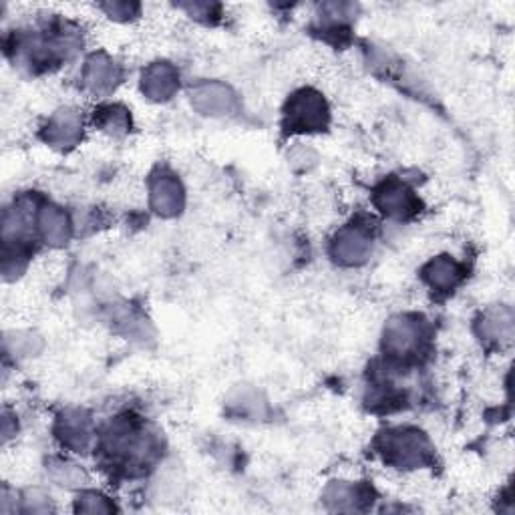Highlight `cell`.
<instances>
[{"mask_svg": "<svg viewBox=\"0 0 515 515\" xmlns=\"http://www.w3.org/2000/svg\"><path fill=\"white\" fill-rule=\"evenodd\" d=\"M465 276L463 266L451 256H437L423 268L425 282L437 292H449L461 284Z\"/></svg>", "mask_w": 515, "mask_h": 515, "instance_id": "5bb4252c", "label": "cell"}, {"mask_svg": "<svg viewBox=\"0 0 515 515\" xmlns=\"http://www.w3.org/2000/svg\"><path fill=\"white\" fill-rule=\"evenodd\" d=\"M49 473H51L55 483H59V485H63L67 489L83 487L89 481L87 473L79 465H75L71 461H63V459L51 461L49 463Z\"/></svg>", "mask_w": 515, "mask_h": 515, "instance_id": "ac0fdd59", "label": "cell"}, {"mask_svg": "<svg viewBox=\"0 0 515 515\" xmlns=\"http://www.w3.org/2000/svg\"><path fill=\"white\" fill-rule=\"evenodd\" d=\"M101 11L115 21H131L133 17L139 15V5H135V3H105V5H101Z\"/></svg>", "mask_w": 515, "mask_h": 515, "instance_id": "44dd1931", "label": "cell"}, {"mask_svg": "<svg viewBox=\"0 0 515 515\" xmlns=\"http://www.w3.org/2000/svg\"><path fill=\"white\" fill-rule=\"evenodd\" d=\"M101 449L111 461L133 465L147 461L155 453V441L137 421L119 417L103 433Z\"/></svg>", "mask_w": 515, "mask_h": 515, "instance_id": "6da1fadb", "label": "cell"}, {"mask_svg": "<svg viewBox=\"0 0 515 515\" xmlns=\"http://www.w3.org/2000/svg\"><path fill=\"white\" fill-rule=\"evenodd\" d=\"M379 451L389 465L399 469L427 467L435 459L429 437L413 427H397L383 433L379 437Z\"/></svg>", "mask_w": 515, "mask_h": 515, "instance_id": "7a4b0ae2", "label": "cell"}, {"mask_svg": "<svg viewBox=\"0 0 515 515\" xmlns=\"http://www.w3.org/2000/svg\"><path fill=\"white\" fill-rule=\"evenodd\" d=\"M95 125L111 135H123L129 131V111L121 105H105L95 111Z\"/></svg>", "mask_w": 515, "mask_h": 515, "instance_id": "e0dca14e", "label": "cell"}, {"mask_svg": "<svg viewBox=\"0 0 515 515\" xmlns=\"http://www.w3.org/2000/svg\"><path fill=\"white\" fill-rule=\"evenodd\" d=\"M375 206L389 218L407 220L419 212V200L413 190L399 182L387 180L375 192Z\"/></svg>", "mask_w": 515, "mask_h": 515, "instance_id": "52a82bcc", "label": "cell"}, {"mask_svg": "<svg viewBox=\"0 0 515 515\" xmlns=\"http://www.w3.org/2000/svg\"><path fill=\"white\" fill-rule=\"evenodd\" d=\"M192 107L206 115V117H226L232 115L238 107V99L236 93L218 81H202L198 83L192 93Z\"/></svg>", "mask_w": 515, "mask_h": 515, "instance_id": "8992f818", "label": "cell"}, {"mask_svg": "<svg viewBox=\"0 0 515 515\" xmlns=\"http://www.w3.org/2000/svg\"><path fill=\"white\" fill-rule=\"evenodd\" d=\"M151 210L161 218H176L186 206V194L178 178L159 174L149 184Z\"/></svg>", "mask_w": 515, "mask_h": 515, "instance_id": "ba28073f", "label": "cell"}, {"mask_svg": "<svg viewBox=\"0 0 515 515\" xmlns=\"http://www.w3.org/2000/svg\"><path fill=\"white\" fill-rule=\"evenodd\" d=\"M55 435L63 447L71 451H85L93 439V421L83 409L65 411L55 425Z\"/></svg>", "mask_w": 515, "mask_h": 515, "instance_id": "30bf717a", "label": "cell"}, {"mask_svg": "<svg viewBox=\"0 0 515 515\" xmlns=\"http://www.w3.org/2000/svg\"><path fill=\"white\" fill-rule=\"evenodd\" d=\"M477 330L487 342H509L513 338V312L505 306L491 308L477 322Z\"/></svg>", "mask_w": 515, "mask_h": 515, "instance_id": "2e32d148", "label": "cell"}, {"mask_svg": "<svg viewBox=\"0 0 515 515\" xmlns=\"http://www.w3.org/2000/svg\"><path fill=\"white\" fill-rule=\"evenodd\" d=\"M330 119L324 97L314 89L296 91L284 109V127L292 133H314L326 129Z\"/></svg>", "mask_w": 515, "mask_h": 515, "instance_id": "277c9868", "label": "cell"}, {"mask_svg": "<svg viewBox=\"0 0 515 515\" xmlns=\"http://www.w3.org/2000/svg\"><path fill=\"white\" fill-rule=\"evenodd\" d=\"M425 324L419 316H393L383 332V351L395 361H409L419 355L425 345Z\"/></svg>", "mask_w": 515, "mask_h": 515, "instance_id": "3957f363", "label": "cell"}, {"mask_svg": "<svg viewBox=\"0 0 515 515\" xmlns=\"http://www.w3.org/2000/svg\"><path fill=\"white\" fill-rule=\"evenodd\" d=\"M178 89H180V73L174 65L157 61L145 67L141 75V91L147 99L167 101L178 93Z\"/></svg>", "mask_w": 515, "mask_h": 515, "instance_id": "8fae6325", "label": "cell"}, {"mask_svg": "<svg viewBox=\"0 0 515 515\" xmlns=\"http://www.w3.org/2000/svg\"><path fill=\"white\" fill-rule=\"evenodd\" d=\"M75 509L81 513H113L115 505L97 491H83L77 499Z\"/></svg>", "mask_w": 515, "mask_h": 515, "instance_id": "d6986e66", "label": "cell"}, {"mask_svg": "<svg viewBox=\"0 0 515 515\" xmlns=\"http://www.w3.org/2000/svg\"><path fill=\"white\" fill-rule=\"evenodd\" d=\"M121 71L113 59L103 53H95L85 61L81 81L83 87L93 95H107L119 83Z\"/></svg>", "mask_w": 515, "mask_h": 515, "instance_id": "7c38bea8", "label": "cell"}, {"mask_svg": "<svg viewBox=\"0 0 515 515\" xmlns=\"http://www.w3.org/2000/svg\"><path fill=\"white\" fill-rule=\"evenodd\" d=\"M369 499V491L361 483L334 481L324 491V501L336 511H359Z\"/></svg>", "mask_w": 515, "mask_h": 515, "instance_id": "9a60e30c", "label": "cell"}, {"mask_svg": "<svg viewBox=\"0 0 515 515\" xmlns=\"http://www.w3.org/2000/svg\"><path fill=\"white\" fill-rule=\"evenodd\" d=\"M373 250L371 230L363 224H349L340 228L332 242L330 254L340 266H361L369 260Z\"/></svg>", "mask_w": 515, "mask_h": 515, "instance_id": "5b68a950", "label": "cell"}, {"mask_svg": "<svg viewBox=\"0 0 515 515\" xmlns=\"http://www.w3.org/2000/svg\"><path fill=\"white\" fill-rule=\"evenodd\" d=\"M23 503H25V511L27 513H47V511L53 509L51 497L47 493H43L41 489H31L25 495Z\"/></svg>", "mask_w": 515, "mask_h": 515, "instance_id": "ffe728a7", "label": "cell"}, {"mask_svg": "<svg viewBox=\"0 0 515 515\" xmlns=\"http://www.w3.org/2000/svg\"><path fill=\"white\" fill-rule=\"evenodd\" d=\"M83 129V115L77 109L65 107L49 117L43 139L57 149H71L83 139Z\"/></svg>", "mask_w": 515, "mask_h": 515, "instance_id": "9c48e42d", "label": "cell"}, {"mask_svg": "<svg viewBox=\"0 0 515 515\" xmlns=\"http://www.w3.org/2000/svg\"><path fill=\"white\" fill-rule=\"evenodd\" d=\"M37 228L49 246H65L71 240V220L65 210L57 206H43L37 214Z\"/></svg>", "mask_w": 515, "mask_h": 515, "instance_id": "4fadbf2b", "label": "cell"}]
</instances>
